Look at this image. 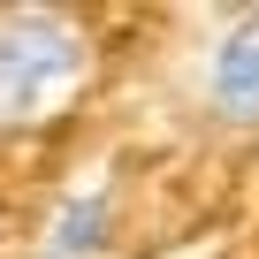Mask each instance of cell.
Here are the masks:
<instances>
[{"mask_svg":"<svg viewBox=\"0 0 259 259\" xmlns=\"http://www.w3.org/2000/svg\"><path fill=\"white\" fill-rule=\"evenodd\" d=\"M92 76V38L61 8H8L0 16V130L61 114Z\"/></svg>","mask_w":259,"mask_h":259,"instance_id":"cell-1","label":"cell"},{"mask_svg":"<svg viewBox=\"0 0 259 259\" xmlns=\"http://www.w3.org/2000/svg\"><path fill=\"white\" fill-rule=\"evenodd\" d=\"M107 244H114V191L61 198V213L46 229V259H107Z\"/></svg>","mask_w":259,"mask_h":259,"instance_id":"cell-3","label":"cell"},{"mask_svg":"<svg viewBox=\"0 0 259 259\" xmlns=\"http://www.w3.org/2000/svg\"><path fill=\"white\" fill-rule=\"evenodd\" d=\"M198 99L221 130H259V8L229 16L198 54Z\"/></svg>","mask_w":259,"mask_h":259,"instance_id":"cell-2","label":"cell"}]
</instances>
